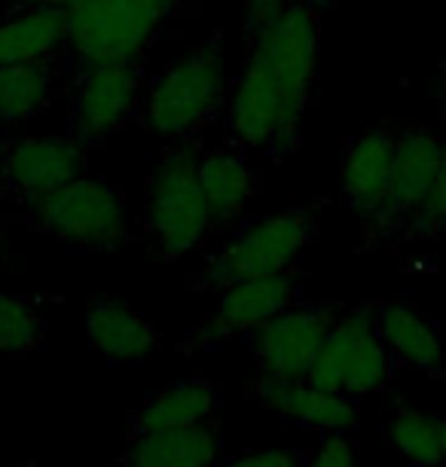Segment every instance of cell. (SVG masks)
Instances as JSON below:
<instances>
[{
  "instance_id": "1",
  "label": "cell",
  "mask_w": 446,
  "mask_h": 467,
  "mask_svg": "<svg viewBox=\"0 0 446 467\" xmlns=\"http://www.w3.org/2000/svg\"><path fill=\"white\" fill-rule=\"evenodd\" d=\"M325 13L294 0L244 34V61L226 99V144L254 160L285 162L300 150L321 65Z\"/></svg>"
},
{
  "instance_id": "2",
  "label": "cell",
  "mask_w": 446,
  "mask_h": 467,
  "mask_svg": "<svg viewBox=\"0 0 446 467\" xmlns=\"http://www.w3.org/2000/svg\"><path fill=\"white\" fill-rule=\"evenodd\" d=\"M205 0H92L65 13L67 74L99 65H138L174 22L193 16Z\"/></svg>"
},
{
  "instance_id": "3",
  "label": "cell",
  "mask_w": 446,
  "mask_h": 467,
  "mask_svg": "<svg viewBox=\"0 0 446 467\" xmlns=\"http://www.w3.org/2000/svg\"><path fill=\"white\" fill-rule=\"evenodd\" d=\"M199 144L171 140L147 162L144 235L160 263L187 257L214 229L212 208L199 183Z\"/></svg>"
},
{
  "instance_id": "4",
  "label": "cell",
  "mask_w": 446,
  "mask_h": 467,
  "mask_svg": "<svg viewBox=\"0 0 446 467\" xmlns=\"http://www.w3.org/2000/svg\"><path fill=\"white\" fill-rule=\"evenodd\" d=\"M318 235V208L291 205L251 220L202 266L187 272V294H221L230 285L294 272L303 251Z\"/></svg>"
},
{
  "instance_id": "5",
  "label": "cell",
  "mask_w": 446,
  "mask_h": 467,
  "mask_svg": "<svg viewBox=\"0 0 446 467\" xmlns=\"http://www.w3.org/2000/svg\"><path fill=\"white\" fill-rule=\"evenodd\" d=\"M230 74L223 61L221 37H208L202 47L171 61L147 83L144 119L156 135L199 144L205 129H212L230 99Z\"/></svg>"
},
{
  "instance_id": "6",
  "label": "cell",
  "mask_w": 446,
  "mask_h": 467,
  "mask_svg": "<svg viewBox=\"0 0 446 467\" xmlns=\"http://www.w3.org/2000/svg\"><path fill=\"white\" fill-rule=\"evenodd\" d=\"M395 369V358L376 327L373 306H339L306 379L330 394L361 403L370 394L386 391Z\"/></svg>"
},
{
  "instance_id": "7",
  "label": "cell",
  "mask_w": 446,
  "mask_h": 467,
  "mask_svg": "<svg viewBox=\"0 0 446 467\" xmlns=\"http://www.w3.org/2000/svg\"><path fill=\"white\" fill-rule=\"evenodd\" d=\"M443 150L446 135H441V131L425 129L419 122L398 126V153L389 192L379 211L367 223H361L367 248L398 251L410 244V229H413V220L422 211L437 171H441Z\"/></svg>"
},
{
  "instance_id": "8",
  "label": "cell",
  "mask_w": 446,
  "mask_h": 467,
  "mask_svg": "<svg viewBox=\"0 0 446 467\" xmlns=\"http://www.w3.org/2000/svg\"><path fill=\"white\" fill-rule=\"evenodd\" d=\"M28 217L43 235L74 254H110L129 244V217L119 192L92 174L65 183Z\"/></svg>"
},
{
  "instance_id": "9",
  "label": "cell",
  "mask_w": 446,
  "mask_h": 467,
  "mask_svg": "<svg viewBox=\"0 0 446 467\" xmlns=\"http://www.w3.org/2000/svg\"><path fill=\"white\" fill-rule=\"evenodd\" d=\"M303 285L294 272H278L269 278H251L230 285L217 294V303L199 318L178 339V351L187 358L202 355V351H217L235 337H244L254 327H260L273 315L285 312L300 303Z\"/></svg>"
},
{
  "instance_id": "10",
  "label": "cell",
  "mask_w": 446,
  "mask_h": 467,
  "mask_svg": "<svg viewBox=\"0 0 446 467\" xmlns=\"http://www.w3.org/2000/svg\"><path fill=\"white\" fill-rule=\"evenodd\" d=\"M86 174V144L71 135H19L0 140V187L16 211L31 214L43 199Z\"/></svg>"
},
{
  "instance_id": "11",
  "label": "cell",
  "mask_w": 446,
  "mask_h": 467,
  "mask_svg": "<svg viewBox=\"0 0 446 467\" xmlns=\"http://www.w3.org/2000/svg\"><path fill=\"white\" fill-rule=\"evenodd\" d=\"M71 113L67 135L80 144H99L144 117V67L138 65H99L77 70L71 77Z\"/></svg>"
},
{
  "instance_id": "12",
  "label": "cell",
  "mask_w": 446,
  "mask_h": 467,
  "mask_svg": "<svg viewBox=\"0 0 446 467\" xmlns=\"http://www.w3.org/2000/svg\"><path fill=\"white\" fill-rule=\"evenodd\" d=\"M339 306H291L244 333L260 376L306 379Z\"/></svg>"
},
{
  "instance_id": "13",
  "label": "cell",
  "mask_w": 446,
  "mask_h": 467,
  "mask_svg": "<svg viewBox=\"0 0 446 467\" xmlns=\"http://www.w3.org/2000/svg\"><path fill=\"white\" fill-rule=\"evenodd\" d=\"M244 394L269 410L273 416L303 431L318 434H355L361 425V407L358 400L339 398L325 388L312 385L309 379H273L257 376L244 382Z\"/></svg>"
},
{
  "instance_id": "14",
  "label": "cell",
  "mask_w": 446,
  "mask_h": 467,
  "mask_svg": "<svg viewBox=\"0 0 446 467\" xmlns=\"http://www.w3.org/2000/svg\"><path fill=\"white\" fill-rule=\"evenodd\" d=\"M398 153V126H367L343 140L339 156V190L346 208L367 223L389 192Z\"/></svg>"
},
{
  "instance_id": "15",
  "label": "cell",
  "mask_w": 446,
  "mask_h": 467,
  "mask_svg": "<svg viewBox=\"0 0 446 467\" xmlns=\"http://www.w3.org/2000/svg\"><path fill=\"white\" fill-rule=\"evenodd\" d=\"M86 342L108 364H144L165 346V333L153 318L117 296L86 299Z\"/></svg>"
},
{
  "instance_id": "16",
  "label": "cell",
  "mask_w": 446,
  "mask_h": 467,
  "mask_svg": "<svg viewBox=\"0 0 446 467\" xmlns=\"http://www.w3.org/2000/svg\"><path fill=\"white\" fill-rule=\"evenodd\" d=\"M223 449V428L212 419L190 428L126 437V446L110 458V467H217L226 455Z\"/></svg>"
},
{
  "instance_id": "17",
  "label": "cell",
  "mask_w": 446,
  "mask_h": 467,
  "mask_svg": "<svg viewBox=\"0 0 446 467\" xmlns=\"http://www.w3.org/2000/svg\"><path fill=\"white\" fill-rule=\"evenodd\" d=\"M376 327L391 358L400 367H413L425 379H446V346L434 321H428L410 296H386L373 306Z\"/></svg>"
},
{
  "instance_id": "18",
  "label": "cell",
  "mask_w": 446,
  "mask_h": 467,
  "mask_svg": "<svg viewBox=\"0 0 446 467\" xmlns=\"http://www.w3.org/2000/svg\"><path fill=\"white\" fill-rule=\"evenodd\" d=\"M221 407H223V391L214 379H208L202 373L174 379V382L150 391L132 410L126 437L202 425V421L221 416Z\"/></svg>"
},
{
  "instance_id": "19",
  "label": "cell",
  "mask_w": 446,
  "mask_h": 467,
  "mask_svg": "<svg viewBox=\"0 0 446 467\" xmlns=\"http://www.w3.org/2000/svg\"><path fill=\"white\" fill-rule=\"evenodd\" d=\"M199 183L212 208L214 226H233L257 196V174L248 156L235 147H214L199 153Z\"/></svg>"
},
{
  "instance_id": "20",
  "label": "cell",
  "mask_w": 446,
  "mask_h": 467,
  "mask_svg": "<svg viewBox=\"0 0 446 467\" xmlns=\"http://www.w3.org/2000/svg\"><path fill=\"white\" fill-rule=\"evenodd\" d=\"M65 80H71L65 58L0 65V126H22L40 117Z\"/></svg>"
},
{
  "instance_id": "21",
  "label": "cell",
  "mask_w": 446,
  "mask_h": 467,
  "mask_svg": "<svg viewBox=\"0 0 446 467\" xmlns=\"http://www.w3.org/2000/svg\"><path fill=\"white\" fill-rule=\"evenodd\" d=\"M67 25L65 13L43 6L16 4L10 16L0 19V65L16 61H56L65 58Z\"/></svg>"
},
{
  "instance_id": "22",
  "label": "cell",
  "mask_w": 446,
  "mask_h": 467,
  "mask_svg": "<svg viewBox=\"0 0 446 467\" xmlns=\"http://www.w3.org/2000/svg\"><path fill=\"white\" fill-rule=\"evenodd\" d=\"M382 428H386L389 446L407 467H443L437 412L416 410L407 400H398L389 407Z\"/></svg>"
},
{
  "instance_id": "23",
  "label": "cell",
  "mask_w": 446,
  "mask_h": 467,
  "mask_svg": "<svg viewBox=\"0 0 446 467\" xmlns=\"http://www.w3.org/2000/svg\"><path fill=\"white\" fill-rule=\"evenodd\" d=\"M49 296L0 294V351L6 358H28L47 346Z\"/></svg>"
},
{
  "instance_id": "24",
  "label": "cell",
  "mask_w": 446,
  "mask_h": 467,
  "mask_svg": "<svg viewBox=\"0 0 446 467\" xmlns=\"http://www.w3.org/2000/svg\"><path fill=\"white\" fill-rule=\"evenodd\" d=\"M446 233V150H443V162L441 171L431 183V192H428L422 211L413 220V229H410V244L419 242H434Z\"/></svg>"
},
{
  "instance_id": "25",
  "label": "cell",
  "mask_w": 446,
  "mask_h": 467,
  "mask_svg": "<svg viewBox=\"0 0 446 467\" xmlns=\"http://www.w3.org/2000/svg\"><path fill=\"white\" fill-rule=\"evenodd\" d=\"M303 467H355L352 434H325L318 446L303 452Z\"/></svg>"
},
{
  "instance_id": "26",
  "label": "cell",
  "mask_w": 446,
  "mask_h": 467,
  "mask_svg": "<svg viewBox=\"0 0 446 467\" xmlns=\"http://www.w3.org/2000/svg\"><path fill=\"white\" fill-rule=\"evenodd\" d=\"M217 467H303V452L296 449H244L223 455Z\"/></svg>"
},
{
  "instance_id": "27",
  "label": "cell",
  "mask_w": 446,
  "mask_h": 467,
  "mask_svg": "<svg viewBox=\"0 0 446 467\" xmlns=\"http://www.w3.org/2000/svg\"><path fill=\"white\" fill-rule=\"evenodd\" d=\"M294 0H244L242 10V34H251L254 28L266 25L269 19H275L285 6H291Z\"/></svg>"
},
{
  "instance_id": "28",
  "label": "cell",
  "mask_w": 446,
  "mask_h": 467,
  "mask_svg": "<svg viewBox=\"0 0 446 467\" xmlns=\"http://www.w3.org/2000/svg\"><path fill=\"white\" fill-rule=\"evenodd\" d=\"M16 223V208L6 202L4 187H0V269L10 266V229Z\"/></svg>"
},
{
  "instance_id": "29",
  "label": "cell",
  "mask_w": 446,
  "mask_h": 467,
  "mask_svg": "<svg viewBox=\"0 0 446 467\" xmlns=\"http://www.w3.org/2000/svg\"><path fill=\"white\" fill-rule=\"evenodd\" d=\"M22 6H43V10H58V13H71L80 6L92 4V0H19Z\"/></svg>"
},
{
  "instance_id": "30",
  "label": "cell",
  "mask_w": 446,
  "mask_h": 467,
  "mask_svg": "<svg viewBox=\"0 0 446 467\" xmlns=\"http://www.w3.org/2000/svg\"><path fill=\"white\" fill-rule=\"evenodd\" d=\"M434 95H437V104H441V113H446V65H441L434 77Z\"/></svg>"
},
{
  "instance_id": "31",
  "label": "cell",
  "mask_w": 446,
  "mask_h": 467,
  "mask_svg": "<svg viewBox=\"0 0 446 467\" xmlns=\"http://www.w3.org/2000/svg\"><path fill=\"white\" fill-rule=\"evenodd\" d=\"M4 467H49V464L37 462V458H13V462H6Z\"/></svg>"
},
{
  "instance_id": "32",
  "label": "cell",
  "mask_w": 446,
  "mask_h": 467,
  "mask_svg": "<svg viewBox=\"0 0 446 467\" xmlns=\"http://www.w3.org/2000/svg\"><path fill=\"white\" fill-rule=\"evenodd\" d=\"M437 428H441V449H443V467H446V412H437Z\"/></svg>"
},
{
  "instance_id": "33",
  "label": "cell",
  "mask_w": 446,
  "mask_h": 467,
  "mask_svg": "<svg viewBox=\"0 0 446 467\" xmlns=\"http://www.w3.org/2000/svg\"><path fill=\"white\" fill-rule=\"evenodd\" d=\"M303 4H309V6H315V10H321L325 13L330 4H334V0H303Z\"/></svg>"
}]
</instances>
